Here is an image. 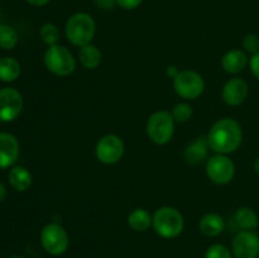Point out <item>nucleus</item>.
<instances>
[{"label":"nucleus","mask_w":259,"mask_h":258,"mask_svg":"<svg viewBox=\"0 0 259 258\" xmlns=\"http://www.w3.org/2000/svg\"><path fill=\"white\" fill-rule=\"evenodd\" d=\"M206 138L210 149L215 153H233L239 148L243 142L242 126L235 119H219L211 125Z\"/></svg>","instance_id":"nucleus-1"},{"label":"nucleus","mask_w":259,"mask_h":258,"mask_svg":"<svg viewBox=\"0 0 259 258\" xmlns=\"http://www.w3.org/2000/svg\"><path fill=\"white\" fill-rule=\"evenodd\" d=\"M96 33V23L88 13H75L67 19L65 34L68 42L76 47L90 45Z\"/></svg>","instance_id":"nucleus-2"},{"label":"nucleus","mask_w":259,"mask_h":258,"mask_svg":"<svg viewBox=\"0 0 259 258\" xmlns=\"http://www.w3.org/2000/svg\"><path fill=\"white\" fill-rule=\"evenodd\" d=\"M152 227L159 237L177 238L184 230V215L174 206H161L152 215Z\"/></svg>","instance_id":"nucleus-3"},{"label":"nucleus","mask_w":259,"mask_h":258,"mask_svg":"<svg viewBox=\"0 0 259 258\" xmlns=\"http://www.w3.org/2000/svg\"><path fill=\"white\" fill-rule=\"evenodd\" d=\"M175 119L169 111H154L147 120L146 132L151 142L157 146H164L175 134Z\"/></svg>","instance_id":"nucleus-4"},{"label":"nucleus","mask_w":259,"mask_h":258,"mask_svg":"<svg viewBox=\"0 0 259 258\" xmlns=\"http://www.w3.org/2000/svg\"><path fill=\"white\" fill-rule=\"evenodd\" d=\"M45 66L53 75L66 77L76 70V58L65 46H51L45 52Z\"/></svg>","instance_id":"nucleus-5"},{"label":"nucleus","mask_w":259,"mask_h":258,"mask_svg":"<svg viewBox=\"0 0 259 258\" xmlns=\"http://www.w3.org/2000/svg\"><path fill=\"white\" fill-rule=\"evenodd\" d=\"M174 89L180 98L185 100H195L204 94L205 81L196 71L181 70L174 78Z\"/></svg>","instance_id":"nucleus-6"},{"label":"nucleus","mask_w":259,"mask_h":258,"mask_svg":"<svg viewBox=\"0 0 259 258\" xmlns=\"http://www.w3.org/2000/svg\"><path fill=\"white\" fill-rule=\"evenodd\" d=\"M40 244L48 254H63L70 244L67 230L57 223H50L45 225L40 232Z\"/></svg>","instance_id":"nucleus-7"},{"label":"nucleus","mask_w":259,"mask_h":258,"mask_svg":"<svg viewBox=\"0 0 259 258\" xmlns=\"http://www.w3.org/2000/svg\"><path fill=\"white\" fill-rule=\"evenodd\" d=\"M125 144L116 134H106L101 137L95 147L96 158L104 164H115L123 158Z\"/></svg>","instance_id":"nucleus-8"},{"label":"nucleus","mask_w":259,"mask_h":258,"mask_svg":"<svg viewBox=\"0 0 259 258\" xmlns=\"http://www.w3.org/2000/svg\"><path fill=\"white\" fill-rule=\"evenodd\" d=\"M206 175L214 184H229L235 176L234 162L228 157V154L217 153L206 161Z\"/></svg>","instance_id":"nucleus-9"},{"label":"nucleus","mask_w":259,"mask_h":258,"mask_svg":"<svg viewBox=\"0 0 259 258\" xmlns=\"http://www.w3.org/2000/svg\"><path fill=\"white\" fill-rule=\"evenodd\" d=\"M24 106L22 94L13 88L0 89V121L9 123L20 115Z\"/></svg>","instance_id":"nucleus-10"},{"label":"nucleus","mask_w":259,"mask_h":258,"mask_svg":"<svg viewBox=\"0 0 259 258\" xmlns=\"http://www.w3.org/2000/svg\"><path fill=\"white\" fill-rule=\"evenodd\" d=\"M234 258H258L259 235L254 230H240L232 242Z\"/></svg>","instance_id":"nucleus-11"},{"label":"nucleus","mask_w":259,"mask_h":258,"mask_svg":"<svg viewBox=\"0 0 259 258\" xmlns=\"http://www.w3.org/2000/svg\"><path fill=\"white\" fill-rule=\"evenodd\" d=\"M249 88L248 83L240 77H233L224 83L222 89V98L227 105L239 106L247 99Z\"/></svg>","instance_id":"nucleus-12"},{"label":"nucleus","mask_w":259,"mask_h":258,"mask_svg":"<svg viewBox=\"0 0 259 258\" xmlns=\"http://www.w3.org/2000/svg\"><path fill=\"white\" fill-rule=\"evenodd\" d=\"M209 152L210 146L206 136L197 137L187 144L184 152V158L189 164L197 166L209 159Z\"/></svg>","instance_id":"nucleus-13"},{"label":"nucleus","mask_w":259,"mask_h":258,"mask_svg":"<svg viewBox=\"0 0 259 258\" xmlns=\"http://www.w3.org/2000/svg\"><path fill=\"white\" fill-rule=\"evenodd\" d=\"M19 157V142L13 134L0 133V168L12 167Z\"/></svg>","instance_id":"nucleus-14"},{"label":"nucleus","mask_w":259,"mask_h":258,"mask_svg":"<svg viewBox=\"0 0 259 258\" xmlns=\"http://www.w3.org/2000/svg\"><path fill=\"white\" fill-rule=\"evenodd\" d=\"M249 65V58L247 53L242 50H230L223 56L222 67L225 72L230 75H237L244 71V68Z\"/></svg>","instance_id":"nucleus-15"},{"label":"nucleus","mask_w":259,"mask_h":258,"mask_svg":"<svg viewBox=\"0 0 259 258\" xmlns=\"http://www.w3.org/2000/svg\"><path fill=\"white\" fill-rule=\"evenodd\" d=\"M199 229L205 237H218L224 232L225 222L222 215L217 214V212H207L200 219Z\"/></svg>","instance_id":"nucleus-16"},{"label":"nucleus","mask_w":259,"mask_h":258,"mask_svg":"<svg viewBox=\"0 0 259 258\" xmlns=\"http://www.w3.org/2000/svg\"><path fill=\"white\" fill-rule=\"evenodd\" d=\"M9 184L15 191H27L32 185V175L25 167L14 166L9 172Z\"/></svg>","instance_id":"nucleus-17"},{"label":"nucleus","mask_w":259,"mask_h":258,"mask_svg":"<svg viewBox=\"0 0 259 258\" xmlns=\"http://www.w3.org/2000/svg\"><path fill=\"white\" fill-rule=\"evenodd\" d=\"M78 60H80V63L83 67L88 68V70H94V68H96L101 63L103 55H101V51L98 46L90 43V45L80 47Z\"/></svg>","instance_id":"nucleus-18"},{"label":"nucleus","mask_w":259,"mask_h":258,"mask_svg":"<svg viewBox=\"0 0 259 258\" xmlns=\"http://www.w3.org/2000/svg\"><path fill=\"white\" fill-rule=\"evenodd\" d=\"M128 225L134 232H146L152 227V215L143 207H137L128 215Z\"/></svg>","instance_id":"nucleus-19"},{"label":"nucleus","mask_w":259,"mask_h":258,"mask_svg":"<svg viewBox=\"0 0 259 258\" xmlns=\"http://www.w3.org/2000/svg\"><path fill=\"white\" fill-rule=\"evenodd\" d=\"M234 220L238 227L242 230H254L259 225V218L257 212L252 207L243 206L237 210L234 215Z\"/></svg>","instance_id":"nucleus-20"},{"label":"nucleus","mask_w":259,"mask_h":258,"mask_svg":"<svg viewBox=\"0 0 259 258\" xmlns=\"http://www.w3.org/2000/svg\"><path fill=\"white\" fill-rule=\"evenodd\" d=\"M20 63L14 57H4L0 60V81L13 82L20 75Z\"/></svg>","instance_id":"nucleus-21"},{"label":"nucleus","mask_w":259,"mask_h":258,"mask_svg":"<svg viewBox=\"0 0 259 258\" xmlns=\"http://www.w3.org/2000/svg\"><path fill=\"white\" fill-rule=\"evenodd\" d=\"M18 43V34L13 27L8 24H0V48L13 50Z\"/></svg>","instance_id":"nucleus-22"},{"label":"nucleus","mask_w":259,"mask_h":258,"mask_svg":"<svg viewBox=\"0 0 259 258\" xmlns=\"http://www.w3.org/2000/svg\"><path fill=\"white\" fill-rule=\"evenodd\" d=\"M39 37L43 40V43L51 47V46L58 45V40H60L61 33L60 29L56 24L53 23H46L42 25L39 30Z\"/></svg>","instance_id":"nucleus-23"},{"label":"nucleus","mask_w":259,"mask_h":258,"mask_svg":"<svg viewBox=\"0 0 259 258\" xmlns=\"http://www.w3.org/2000/svg\"><path fill=\"white\" fill-rule=\"evenodd\" d=\"M172 116H174L175 121L177 123H186L191 119L194 110H192V106L189 103H179L172 108L171 110Z\"/></svg>","instance_id":"nucleus-24"},{"label":"nucleus","mask_w":259,"mask_h":258,"mask_svg":"<svg viewBox=\"0 0 259 258\" xmlns=\"http://www.w3.org/2000/svg\"><path fill=\"white\" fill-rule=\"evenodd\" d=\"M205 258H234V255L229 248L225 247L224 244L217 243L207 248L205 252Z\"/></svg>","instance_id":"nucleus-25"},{"label":"nucleus","mask_w":259,"mask_h":258,"mask_svg":"<svg viewBox=\"0 0 259 258\" xmlns=\"http://www.w3.org/2000/svg\"><path fill=\"white\" fill-rule=\"evenodd\" d=\"M243 47L247 52L252 53V55H255V53L259 52V35L253 34V33H249V34L245 35L243 38Z\"/></svg>","instance_id":"nucleus-26"},{"label":"nucleus","mask_w":259,"mask_h":258,"mask_svg":"<svg viewBox=\"0 0 259 258\" xmlns=\"http://www.w3.org/2000/svg\"><path fill=\"white\" fill-rule=\"evenodd\" d=\"M116 5L125 10H132L138 8L143 3V0H115Z\"/></svg>","instance_id":"nucleus-27"},{"label":"nucleus","mask_w":259,"mask_h":258,"mask_svg":"<svg viewBox=\"0 0 259 258\" xmlns=\"http://www.w3.org/2000/svg\"><path fill=\"white\" fill-rule=\"evenodd\" d=\"M249 68L252 75L259 81V52L249 58Z\"/></svg>","instance_id":"nucleus-28"},{"label":"nucleus","mask_w":259,"mask_h":258,"mask_svg":"<svg viewBox=\"0 0 259 258\" xmlns=\"http://www.w3.org/2000/svg\"><path fill=\"white\" fill-rule=\"evenodd\" d=\"M94 2H95L96 8H99V9H103V10L113 9L114 5L116 4L115 0H94Z\"/></svg>","instance_id":"nucleus-29"},{"label":"nucleus","mask_w":259,"mask_h":258,"mask_svg":"<svg viewBox=\"0 0 259 258\" xmlns=\"http://www.w3.org/2000/svg\"><path fill=\"white\" fill-rule=\"evenodd\" d=\"M179 73H180V70L176 67V66H174V65L167 66V68H166L167 77H169V78H172V80H174V78L176 77V76L179 75Z\"/></svg>","instance_id":"nucleus-30"},{"label":"nucleus","mask_w":259,"mask_h":258,"mask_svg":"<svg viewBox=\"0 0 259 258\" xmlns=\"http://www.w3.org/2000/svg\"><path fill=\"white\" fill-rule=\"evenodd\" d=\"M30 5H34V7H43V5L48 4L51 0H27Z\"/></svg>","instance_id":"nucleus-31"},{"label":"nucleus","mask_w":259,"mask_h":258,"mask_svg":"<svg viewBox=\"0 0 259 258\" xmlns=\"http://www.w3.org/2000/svg\"><path fill=\"white\" fill-rule=\"evenodd\" d=\"M5 197H7V189H5L4 184L0 181V202L4 201Z\"/></svg>","instance_id":"nucleus-32"},{"label":"nucleus","mask_w":259,"mask_h":258,"mask_svg":"<svg viewBox=\"0 0 259 258\" xmlns=\"http://www.w3.org/2000/svg\"><path fill=\"white\" fill-rule=\"evenodd\" d=\"M253 168H254V171L259 175V157L257 159H255L254 163H253Z\"/></svg>","instance_id":"nucleus-33"},{"label":"nucleus","mask_w":259,"mask_h":258,"mask_svg":"<svg viewBox=\"0 0 259 258\" xmlns=\"http://www.w3.org/2000/svg\"><path fill=\"white\" fill-rule=\"evenodd\" d=\"M3 20H4V14H3V12L0 10V24H3Z\"/></svg>","instance_id":"nucleus-34"},{"label":"nucleus","mask_w":259,"mask_h":258,"mask_svg":"<svg viewBox=\"0 0 259 258\" xmlns=\"http://www.w3.org/2000/svg\"><path fill=\"white\" fill-rule=\"evenodd\" d=\"M10 258H24V257H20V255H14V257H10Z\"/></svg>","instance_id":"nucleus-35"}]
</instances>
